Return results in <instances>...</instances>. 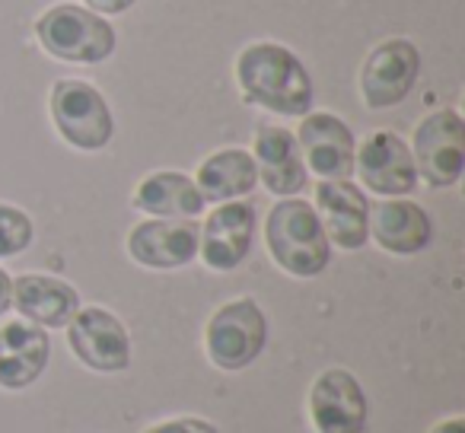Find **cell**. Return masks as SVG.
<instances>
[{"label": "cell", "mask_w": 465, "mask_h": 433, "mask_svg": "<svg viewBox=\"0 0 465 433\" xmlns=\"http://www.w3.org/2000/svg\"><path fill=\"white\" fill-rule=\"evenodd\" d=\"M430 433H465V418H452V420H443L437 424Z\"/></svg>", "instance_id": "obj_25"}, {"label": "cell", "mask_w": 465, "mask_h": 433, "mask_svg": "<svg viewBox=\"0 0 465 433\" xmlns=\"http://www.w3.org/2000/svg\"><path fill=\"white\" fill-rule=\"evenodd\" d=\"M297 143L306 153L310 169L322 179H351L354 175V134L338 115H329V112L303 115Z\"/></svg>", "instance_id": "obj_13"}, {"label": "cell", "mask_w": 465, "mask_h": 433, "mask_svg": "<svg viewBox=\"0 0 465 433\" xmlns=\"http://www.w3.org/2000/svg\"><path fill=\"white\" fill-rule=\"evenodd\" d=\"M354 162L361 169L363 185L382 198H401L418 188V166H414L411 147L392 131L370 134Z\"/></svg>", "instance_id": "obj_9"}, {"label": "cell", "mask_w": 465, "mask_h": 433, "mask_svg": "<svg viewBox=\"0 0 465 433\" xmlns=\"http://www.w3.org/2000/svg\"><path fill=\"white\" fill-rule=\"evenodd\" d=\"M370 236L386 252L414 255L430 246L433 223L424 207H418L414 201H380V204H370Z\"/></svg>", "instance_id": "obj_15"}, {"label": "cell", "mask_w": 465, "mask_h": 433, "mask_svg": "<svg viewBox=\"0 0 465 433\" xmlns=\"http://www.w3.org/2000/svg\"><path fill=\"white\" fill-rule=\"evenodd\" d=\"M33 221L20 207L0 204V259L20 255L33 246Z\"/></svg>", "instance_id": "obj_21"}, {"label": "cell", "mask_w": 465, "mask_h": 433, "mask_svg": "<svg viewBox=\"0 0 465 433\" xmlns=\"http://www.w3.org/2000/svg\"><path fill=\"white\" fill-rule=\"evenodd\" d=\"M52 122L71 147L103 150L115 134L109 103L84 80H61L52 90Z\"/></svg>", "instance_id": "obj_5"}, {"label": "cell", "mask_w": 465, "mask_h": 433, "mask_svg": "<svg viewBox=\"0 0 465 433\" xmlns=\"http://www.w3.org/2000/svg\"><path fill=\"white\" fill-rule=\"evenodd\" d=\"M14 306V280H10V274L0 268V316Z\"/></svg>", "instance_id": "obj_24"}, {"label": "cell", "mask_w": 465, "mask_h": 433, "mask_svg": "<svg viewBox=\"0 0 465 433\" xmlns=\"http://www.w3.org/2000/svg\"><path fill=\"white\" fill-rule=\"evenodd\" d=\"M147 433H217V427L201 418H175V420H166V424L150 427Z\"/></svg>", "instance_id": "obj_22"}, {"label": "cell", "mask_w": 465, "mask_h": 433, "mask_svg": "<svg viewBox=\"0 0 465 433\" xmlns=\"http://www.w3.org/2000/svg\"><path fill=\"white\" fill-rule=\"evenodd\" d=\"M259 182V169H255L252 153L246 150H220L211 160L201 162L198 169V192L204 201H236L249 194Z\"/></svg>", "instance_id": "obj_20"}, {"label": "cell", "mask_w": 465, "mask_h": 433, "mask_svg": "<svg viewBox=\"0 0 465 433\" xmlns=\"http://www.w3.org/2000/svg\"><path fill=\"white\" fill-rule=\"evenodd\" d=\"M236 80L246 103L274 115H310L312 80L303 61L278 42H255L236 61Z\"/></svg>", "instance_id": "obj_1"}, {"label": "cell", "mask_w": 465, "mask_h": 433, "mask_svg": "<svg viewBox=\"0 0 465 433\" xmlns=\"http://www.w3.org/2000/svg\"><path fill=\"white\" fill-rule=\"evenodd\" d=\"M207 357L226 373L249 367L259 360L268 341V319L259 310V303L249 297L232 300L220 306L207 322Z\"/></svg>", "instance_id": "obj_4"}, {"label": "cell", "mask_w": 465, "mask_h": 433, "mask_svg": "<svg viewBox=\"0 0 465 433\" xmlns=\"http://www.w3.org/2000/svg\"><path fill=\"white\" fill-rule=\"evenodd\" d=\"M265 240L278 268L293 278H316L331 261V242L319 223L316 207L300 198H284L272 207Z\"/></svg>", "instance_id": "obj_2"}, {"label": "cell", "mask_w": 465, "mask_h": 433, "mask_svg": "<svg viewBox=\"0 0 465 433\" xmlns=\"http://www.w3.org/2000/svg\"><path fill=\"white\" fill-rule=\"evenodd\" d=\"M201 230L192 221H147L128 236V252L143 268H182L198 255Z\"/></svg>", "instance_id": "obj_14"}, {"label": "cell", "mask_w": 465, "mask_h": 433, "mask_svg": "<svg viewBox=\"0 0 465 433\" xmlns=\"http://www.w3.org/2000/svg\"><path fill=\"white\" fill-rule=\"evenodd\" d=\"M414 166L427 185L450 188L465 169V122L459 112L440 109L427 115L414 131Z\"/></svg>", "instance_id": "obj_6"}, {"label": "cell", "mask_w": 465, "mask_h": 433, "mask_svg": "<svg viewBox=\"0 0 465 433\" xmlns=\"http://www.w3.org/2000/svg\"><path fill=\"white\" fill-rule=\"evenodd\" d=\"M255 169L262 182L278 198H293L306 188V166L300 156V143L284 128H262L255 134Z\"/></svg>", "instance_id": "obj_17"}, {"label": "cell", "mask_w": 465, "mask_h": 433, "mask_svg": "<svg viewBox=\"0 0 465 433\" xmlns=\"http://www.w3.org/2000/svg\"><path fill=\"white\" fill-rule=\"evenodd\" d=\"M310 414L319 433L367 430V395L348 369H325L310 389Z\"/></svg>", "instance_id": "obj_12"}, {"label": "cell", "mask_w": 465, "mask_h": 433, "mask_svg": "<svg viewBox=\"0 0 465 433\" xmlns=\"http://www.w3.org/2000/svg\"><path fill=\"white\" fill-rule=\"evenodd\" d=\"M207 201L201 198L198 185L182 172H153L137 185L134 207L166 221H192L204 211Z\"/></svg>", "instance_id": "obj_19"}, {"label": "cell", "mask_w": 465, "mask_h": 433, "mask_svg": "<svg viewBox=\"0 0 465 433\" xmlns=\"http://www.w3.org/2000/svg\"><path fill=\"white\" fill-rule=\"evenodd\" d=\"M255 240V207L249 201H226L211 213L201 230V259L213 271H232L246 261Z\"/></svg>", "instance_id": "obj_11"}, {"label": "cell", "mask_w": 465, "mask_h": 433, "mask_svg": "<svg viewBox=\"0 0 465 433\" xmlns=\"http://www.w3.org/2000/svg\"><path fill=\"white\" fill-rule=\"evenodd\" d=\"M96 14H124L128 7H134V0H86Z\"/></svg>", "instance_id": "obj_23"}, {"label": "cell", "mask_w": 465, "mask_h": 433, "mask_svg": "<svg viewBox=\"0 0 465 433\" xmlns=\"http://www.w3.org/2000/svg\"><path fill=\"white\" fill-rule=\"evenodd\" d=\"M52 341L42 325L10 322L0 329V386L26 389L45 373Z\"/></svg>", "instance_id": "obj_16"}, {"label": "cell", "mask_w": 465, "mask_h": 433, "mask_svg": "<svg viewBox=\"0 0 465 433\" xmlns=\"http://www.w3.org/2000/svg\"><path fill=\"white\" fill-rule=\"evenodd\" d=\"M420 74V52L408 39H389L370 52L361 71V93L370 109H392L414 90Z\"/></svg>", "instance_id": "obj_8"}, {"label": "cell", "mask_w": 465, "mask_h": 433, "mask_svg": "<svg viewBox=\"0 0 465 433\" xmlns=\"http://www.w3.org/2000/svg\"><path fill=\"white\" fill-rule=\"evenodd\" d=\"M67 341L80 363H86L96 373H118L131 363V338L128 329L112 316L109 310L86 306L77 310L67 322Z\"/></svg>", "instance_id": "obj_7"}, {"label": "cell", "mask_w": 465, "mask_h": 433, "mask_svg": "<svg viewBox=\"0 0 465 433\" xmlns=\"http://www.w3.org/2000/svg\"><path fill=\"white\" fill-rule=\"evenodd\" d=\"M14 306L20 316L42 329H61L80 310V297L71 284L48 274H23L14 280Z\"/></svg>", "instance_id": "obj_18"}, {"label": "cell", "mask_w": 465, "mask_h": 433, "mask_svg": "<svg viewBox=\"0 0 465 433\" xmlns=\"http://www.w3.org/2000/svg\"><path fill=\"white\" fill-rule=\"evenodd\" d=\"M42 48L67 64H103L115 52V29L93 10L58 4L35 23Z\"/></svg>", "instance_id": "obj_3"}, {"label": "cell", "mask_w": 465, "mask_h": 433, "mask_svg": "<svg viewBox=\"0 0 465 433\" xmlns=\"http://www.w3.org/2000/svg\"><path fill=\"white\" fill-rule=\"evenodd\" d=\"M316 213L322 223L329 242L338 249H357L367 246L370 240V201L363 192L348 179H325L316 188Z\"/></svg>", "instance_id": "obj_10"}]
</instances>
